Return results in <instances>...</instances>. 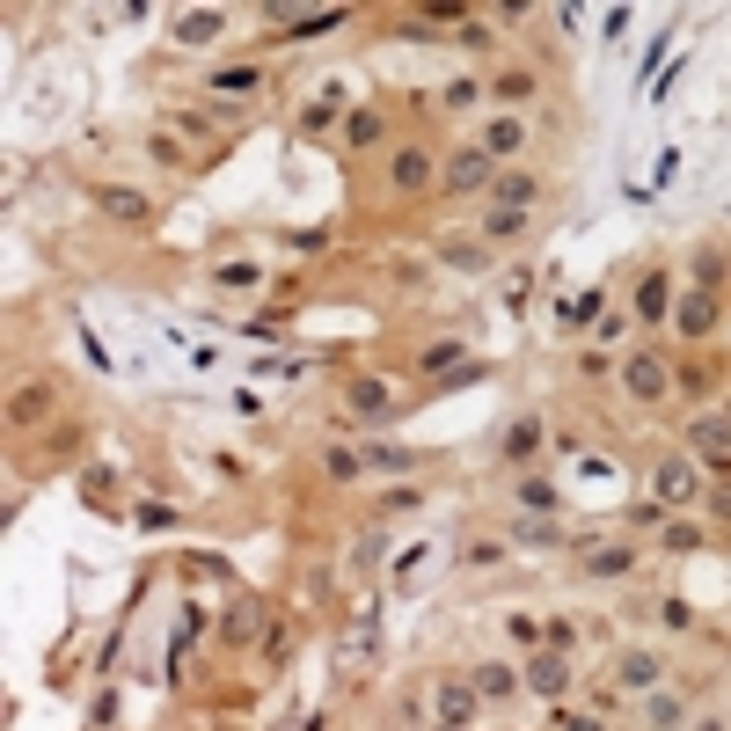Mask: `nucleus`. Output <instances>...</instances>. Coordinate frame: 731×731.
<instances>
[{"mask_svg":"<svg viewBox=\"0 0 731 731\" xmlns=\"http://www.w3.org/2000/svg\"><path fill=\"white\" fill-rule=\"evenodd\" d=\"M490 176H498V161H490L483 147H461L454 161H446V176H439V183L461 198V191H490Z\"/></svg>","mask_w":731,"mask_h":731,"instance_id":"1","label":"nucleus"},{"mask_svg":"<svg viewBox=\"0 0 731 731\" xmlns=\"http://www.w3.org/2000/svg\"><path fill=\"white\" fill-rule=\"evenodd\" d=\"M622 381H629V395H636V403H658V395L673 388V373H666V359H658V351H636Z\"/></svg>","mask_w":731,"mask_h":731,"instance_id":"2","label":"nucleus"},{"mask_svg":"<svg viewBox=\"0 0 731 731\" xmlns=\"http://www.w3.org/2000/svg\"><path fill=\"white\" fill-rule=\"evenodd\" d=\"M476 702H483V695H476V680H439V688H432L439 724H454V731H461L468 717H476Z\"/></svg>","mask_w":731,"mask_h":731,"instance_id":"3","label":"nucleus"},{"mask_svg":"<svg viewBox=\"0 0 731 731\" xmlns=\"http://www.w3.org/2000/svg\"><path fill=\"white\" fill-rule=\"evenodd\" d=\"M520 680H527V688H534V695H549V702H556L563 688H571V666H563V651H534V658H527V673H520Z\"/></svg>","mask_w":731,"mask_h":731,"instance_id":"4","label":"nucleus"},{"mask_svg":"<svg viewBox=\"0 0 731 731\" xmlns=\"http://www.w3.org/2000/svg\"><path fill=\"white\" fill-rule=\"evenodd\" d=\"M673 329H680V337H710V329H717V293H680Z\"/></svg>","mask_w":731,"mask_h":731,"instance_id":"5","label":"nucleus"},{"mask_svg":"<svg viewBox=\"0 0 731 731\" xmlns=\"http://www.w3.org/2000/svg\"><path fill=\"white\" fill-rule=\"evenodd\" d=\"M629 571H636L629 541H593V549H585V578H629Z\"/></svg>","mask_w":731,"mask_h":731,"instance_id":"6","label":"nucleus"},{"mask_svg":"<svg viewBox=\"0 0 731 731\" xmlns=\"http://www.w3.org/2000/svg\"><path fill=\"white\" fill-rule=\"evenodd\" d=\"M373 651H381V615H359V622H351V636H344V651H337V666L359 673Z\"/></svg>","mask_w":731,"mask_h":731,"instance_id":"7","label":"nucleus"},{"mask_svg":"<svg viewBox=\"0 0 731 731\" xmlns=\"http://www.w3.org/2000/svg\"><path fill=\"white\" fill-rule=\"evenodd\" d=\"M541 198V183L527 176V169H498V176H490V205H512V212H527Z\"/></svg>","mask_w":731,"mask_h":731,"instance_id":"8","label":"nucleus"},{"mask_svg":"<svg viewBox=\"0 0 731 731\" xmlns=\"http://www.w3.org/2000/svg\"><path fill=\"white\" fill-rule=\"evenodd\" d=\"M695 490H702V476L688 461H658V505H695Z\"/></svg>","mask_w":731,"mask_h":731,"instance_id":"9","label":"nucleus"},{"mask_svg":"<svg viewBox=\"0 0 731 731\" xmlns=\"http://www.w3.org/2000/svg\"><path fill=\"white\" fill-rule=\"evenodd\" d=\"M658 673H666V666H658L651 651H622V658H615V680H622V688H636V695H651Z\"/></svg>","mask_w":731,"mask_h":731,"instance_id":"10","label":"nucleus"},{"mask_svg":"<svg viewBox=\"0 0 731 731\" xmlns=\"http://www.w3.org/2000/svg\"><path fill=\"white\" fill-rule=\"evenodd\" d=\"M220 30H227L220 8H183V15H176V44H212Z\"/></svg>","mask_w":731,"mask_h":731,"instance_id":"11","label":"nucleus"},{"mask_svg":"<svg viewBox=\"0 0 731 731\" xmlns=\"http://www.w3.org/2000/svg\"><path fill=\"white\" fill-rule=\"evenodd\" d=\"M220 636H227V644H256V636H264V607H256V600H234L227 622H220Z\"/></svg>","mask_w":731,"mask_h":731,"instance_id":"12","label":"nucleus"},{"mask_svg":"<svg viewBox=\"0 0 731 731\" xmlns=\"http://www.w3.org/2000/svg\"><path fill=\"white\" fill-rule=\"evenodd\" d=\"M520 147H527V125H520V117H498V125L483 132V154H490V161H512Z\"/></svg>","mask_w":731,"mask_h":731,"instance_id":"13","label":"nucleus"},{"mask_svg":"<svg viewBox=\"0 0 731 731\" xmlns=\"http://www.w3.org/2000/svg\"><path fill=\"white\" fill-rule=\"evenodd\" d=\"M388 176H395V191H424V183H432V154H424V147H403Z\"/></svg>","mask_w":731,"mask_h":731,"instance_id":"14","label":"nucleus"},{"mask_svg":"<svg viewBox=\"0 0 731 731\" xmlns=\"http://www.w3.org/2000/svg\"><path fill=\"white\" fill-rule=\"evenodd\" d=\"M96 205L110 212V220H125V227H132V220H147V212H154V205L139 198V191H125V183H110V191H96Z\"/></svg>","mask_w":731,"mask_h":731,"instance_id":"15","label":"nucleus"},{"mask_svg":"<svg viewBox=\"0 0 731 731\" xmlns=\"http://www.w3.org/2000/svg\"><path fill=\"white\" fill-rule=\"evenodd\" d=\"M271 22H286V37H315V30H337L344 8H322V15H293V8H264Z\"/></svg>","mask_w":731,"mask_h":731,"instance_id":"16","label":"nucleus"},{"mask_svg":"<svg viewBox=\"0 0 731 731\" xmlns=\"http://www.w3.org/2000/svg\"><path fill=\"white\" fill-rule=\"evenodd\" d=\"M359 454H366V468H388V476H410V468H417L410 446H388V439H366Z\"/></svg>","mask_w":731,"mask_h":731,"instance_id":"17","label":"nucleus"},{"mask_svg":"<svg viewBox=\"0 0 731 731\" xmlns=\"http://www.w3.org/2000/svg\"><path fill=\"white\" fill-rule=\"evenodd\" d=\"M644 724H651V731H680V724H688V702L651 688V702H644Z\"/></svg>","mask_w":731,"mask_h":731,"instance_id":"18","label":"nucleus"},{"mask_svg":"<svg viewBox=\"0 0 731 731\" xmlns=\"http://www.w3.org/2000/svg\"><path fill=\"white\" fill-rule=\"evenodd\" d=\"M512 234H527V212L490 205V212H483V242H512Z\"/></svg>","mask_w":731,"mask_h":731,"instance_id":"19","label":"nucleus"},{"mask_svg":"<svg viewBox=\"0 0 731 731\" xmlns=\"http://www.w3.org/2000/svg\"><path fill=\"white\" fill-rule=\"evenodd\" d=\"M337 96H344V88H322L315 103H300V132H329V125H337Z\"/></svg>","mask_w":731,"mask_h":731,"instance_id":"20","label":"nucleus"},{"mask_svg":"<svg viewBox=\"0 0 731 731\" xmlns=\"http://www.w3.org/2000/svg\"><path fill=\"white\" fill-rule=\"evenodd\" d=\"M351 410H359V417H388L395 395H388L381 381H351Z\"/></svg>","mask_w":731,"mask_h":731,"instance_id":"21","label":"nucleus"},{"mask_svg":"<svg viewBox=\"0 0 731 731\" xmlns=\"http://www.w3.org/2000/svg\"><path fill=\"white\" fill-rule=\"evenodd\" d=\"M527 454H541V417H520L505 432V461H527Z\"/></svg>","mask_w":731,"mask_h":731,"instance_id":"22","label":"nucleus"},{"mask_svg":"<svg viewBox=\"0 0 731 731\" xmlns=\"http://www.w3.org/2000/svg\"><path fill=\"white\" fill-rule=\"evenodd\" d=\"M512 688H520V673H512V666H476V695L483 702H505Z\"/></svg>","mask_w":731,"mask_h":731,"instance_id":"23","label":"nucleus"},{"mask_svg":"<svg viewBox=\"0 0 731 731\" xmlns=\"http://www.w3.org/2000/svg\"><path fill=\"white\" fill-rule=\"evenodd\" d=\"M636 315H644V322H666V271H651L644 286H636Z\"/></svg>","mask_w":731,"mask_h":731,"instance_id":"24","label":"nucleus"},{"mask_svg":"<svg viewBox=\"0 0 731 731\" xmlns=\"http://www.w3.org/2000/svg\"><path fill=\"white\" fill-rule=\"evenodd\" d=\"M205 88H220V96H249V88H264V74H256V66H220Z\"/></svg>","mask_w":731,"mask_h":731,"instance_id":"25","label":"nucleus"},{"mask_svg":"<svg viewBox=\"0 0 731 731\" xmlns=\"http://www.w3.org/2000/svg\"><path fill=\"white\" fill-rule=\"evenodd\" d=\"M439 264H454V271H483V264H490V249H483V242H439Z\"/></svg>","mask_w":731,"mask_h":731,"instance_id":"26","label":"nucleus"},{"mask_svg":"<svg viewBox=\"0 0 731 731\" xmlns=\"http://www.w3.org/2000/svg\"><path fill=\"white\" fill-rule=\"evenodd\" d=\"M724 286V256L717 249H695V293H717Z\"/></svg>","mask_w":731,"mask_h":731,"instance_id":"27","label":"nucleus"},{"mask_svg":"<svg viewBox=\"0 0 731 731\" xmlns=\"http://www.w3.org/2000/svg\"><path fill=\"white\" fill-rule=\"evenodd\" d=\"M520 505L534 512V520H549V512H556L563 498H556V483H520Z\"/></svg>","mask_w":731,"mask_h":731,"instance_id":"28","label":"nucleus"},{"mask_svg":"<svg viewBox=\"0 0 731 731\" xmlns=\"http://www.w3.org/2000/svg\"><path fill=\"white\" fill-rule=\"evenodd\" d=\"M520 541H527V549H563V527H556V520H527Z\"/></svg>","mask_w":731,"mask_h":731,"instance_id":"29","label":"nucleus"},{"mask_svg":"<svg viewBox=\"0 0 731 731\" xmlns=\"http://www.w3.org/2000/svg\"><path fill=\"white\" fill-rule=\"evenodd\" d=\"M322 468H329V476H359L366 454H351V446H322Z\"/></svg>","mask_w":731,"mask_h":731,"instance_id":"30","label":"nucleus"},{"mask_svg":"<svg viewBox=\"0 0 731 731\" xmlns=\"http://www.w3.org/2000/svg\"><path fill=\"white\" fill-rule=\"evenodd\" d=\"M8 410H15V424H22V417H44V410H52V388H22Z\"/></svg>","mask_w":731,"mask_h":731,"instance_id":"31","label":"nucleus"},{"mask_svg":"<svg viewBox=\"0 0 731 731\" xmlns=\"http://www.w3.org/2000/svg\"><path fill=\"white\" fill-rule=\"evenodd\" d=\"M688 439H702V446H724V439H731V417H695V424H688Z\"/></svg>","mask_w":731,"mask_h":731,"instance_id":"32","label":"nucleus"},{"mask_svg":"<svg viewBox=\"0 0 731 731\" xmlns=\"http://www.w3.org/2000/svg\"><path fill=\"white\" fill-rule=\"evenodd\" d=\"M534 96V74H498V103H527Z\"/></svg>","mask_w":731,"mask_h":731,"instance_id":"33","label":"nucleus"},{"mask_svg":"<svg viewBox=\"0 0 731 731\" xmlns=\"http://www.w3.org/2000/svg\"><path fill=\"white\" fill-rule=\"evenodd\" d=\"M366 139H381V117H373V110L351 117V147H366Z\"/></svg>","mask_w":731,"mask_h":731,"instance_id":"34","label":"nucleus"},{"mask_svg":"<svg viewBox=\"0 0 731 731\" xmlns=\"http://www.w3.org/2000/svg\"><path fill=\"white\" fill-rule=\"evenodd\" d=\"M476 96H483L476 81H446V110H468V103H476Z\"/></svg>","mask_w":731,"mask_h":731,"instance_id":"35","label":"nucleus"},{"mask_svg":"<svg viewBox=\"0 0 731 731\" xmlns=\"http://www.w3.org/2000/svg\"><path fill=\"white\" fill-rule=\"evenodd\" d=\"M220 286H256V264H220Z\"/></svg>","mask_w":731,"mask_h":731,"instance_id":"36","label":"nucleus"},{"mask_svg":"<svg viewBox=\"0 0 731 731\" xmlns=\"http://www.w3.org/2000/svg\"><path fill=\"white\" fill-rule=\"evenodd\" d=\"M556 731H607V724H600V717H563Z\"/></svg>","mask_w":731,"mask_h":731,"instance_id":"37","label":"nucleus"},{"mask_svg":"<svg viewBox=\"0 0 731 731\" xmlns=\"http://www.w3.org/2000/svg\"><path fill=\"white\" fill-rule=\"evenodd\" d=\"M439 731H454V724H439Z\"/></svg>","mask_w":731,"mask_h":731,"instance_id":"38","label":"nucleus"}]
</instances>
